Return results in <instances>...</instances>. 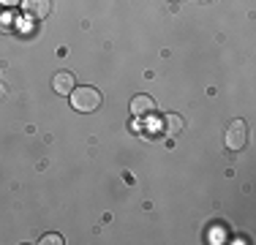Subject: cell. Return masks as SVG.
Listing matches in <instances>:
<instances>
[{"label": "cell", "mask_w": 256, "mask_h": 245, "mask_svg": "<svg viewBox=\"0 0 256 245\" xmlns=\"http://www.w3.org/2000/svg\"><path fill=\"white\" fill-rule=\"evenodd\" d=\"M71 106L76 109V112H96V109L101 106V93L98 88H90V84H84V88H74L71 90Z\"/></svg>", "instance_id": "1"}, {"label": "cell", "mask_w": 256, "mask_h": 245, "mask_svg": "<svg viewBox=\"0 0 256 245\" xmlns=\"http://www.w3.org/2000/svg\"><path fill=\"white\" fill-rule=\"evenodd\" d=\"M248 142V134H246V122L242 120H234L229 126V131H226V147L229 150H242Z\"/></svg>", "instance_id": "2"}, {"label": "cell", "mask_w": 256, "mask_h": 245, "mask_svg": "<svg viewBox=\"0 0 256 245\" xmlns=\"http://www.w3.org/2000/svg\"><path fill=\"white\" fill-rule=\"evenodd\" d=\"M22 11L30 16V20H44V16H50L52 11V3L50 0H22Z\"/></svg>", "instance_id": "3"}, {"label": "cell", "mask_w": 256, "mask_h": 245, "mask_svg": "<svg viewBox=\"0 0 256 245\" xmlns=\"http://www.w3.org/2000/svg\"><path fill=\"white\" fill-rule=\"evenodd\" d=\"M153 112H156V101L150 96L139 93V96L131 98V114L134 118H148V114H153Z\"/></svg>", "instance_id": "4"}, {"label": "cell", "mask_w": 256, "mask_h": 245, "mask_svg": "<svg viewBox=\"0 0 256 245\" xmlns=\"http://www.w3.org/2000/svg\"><path fill=\"white\" fill-rule=\"evenodd\" d=\"M52 88L58 96H71V90H74V74L71 71H58L52 79Z\"/></svg>", "instance_id": "5"}, {"label": "cell", "mask_w": 256, "mask_h": 245, "mask_svg": "<svg viewBox=\"0 0 256 245\" xmlns=\"http://www.w3.org/2000/svg\"><path fill=\"white\" fill-rule=\"evenodd\" d=\"M182 126H186V122H182V118H178V114H166V118H164V131H169V134H180Z\"/></svg>", "instance_id": "6"}, {"label": "cell", "mask_w": 256, "mask_h": 245, "mask_svg": "<svg viewBox=\"0 0 256 245\" xmlns=\"http://www.w3.org/2000/svg\"><path fill=\"white\" fill-rule=\"evenodd\" d=\"M41 242H46V245H60V242H63V237H60V234H44V237H41Z\"/></svg>", "instance_id": "7"}, {"label": "cell", "mask_w": 256, "mask_h": 245, "mask_svg": "<svg viewBox=\"0 0 256 245\" xmlns=\"http://www.w3.org/2000/svg\"><path fill=\"white\" fill-rule=\"evenodd\" d=\"M20 3H22V0H0V6H3V8H16Z\"/></svg>", "instance_id": "8"}]
</instances>
